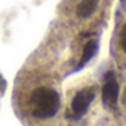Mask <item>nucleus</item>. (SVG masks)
<instances>
[{"label": "nucleus", "instance_id": "1", "mask_svg": "<svg viewBox=\"0 0 126 126\" xmlns=\"http://www.w3.org/2000/svg\"><path fill=\"white\" fill-rule=\"evenodd\" d=\"M12 104L24 126H126V0H61Z\"/></svg>", "mask_w": 126, "mask_h": 126}]
</instances>
